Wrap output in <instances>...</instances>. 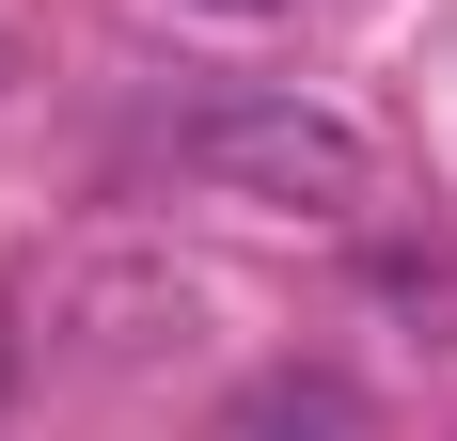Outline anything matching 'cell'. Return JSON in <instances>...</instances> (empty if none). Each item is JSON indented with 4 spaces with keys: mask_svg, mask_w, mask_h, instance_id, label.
I'll return each mask as SVG.
<instances>
[{
    "mask_svg": "<svg viewBox=\"0 0 457 441\" xmlns=\"http://www.w3.org/2000/svg\"><path fill=\"white\" fill-rule=\"evenodd\" d=\"M174 158H189V189H221V205H253V220H316V237H363L378 220V142L347 127L331 95H300V79L205 95L174 127Z\"/></svg>",
    "mask_w": 457,
    "mask_h": 441,
    "instance_id": "1",
    "label": "cell"
},
{
    "mask_svg": "<svg viewBox=\"0 0 457 441\" xmlns=\"http://www.w3.org/2000/svg\"><path fill=\"white\" fill-rule=\"evenodd\" d=\"M205 284L189 268H158V253H111V268H79L63 284V362H95V379H158V362H189L205 347Z\"/></svg>",
    "mask_w": 457,
    "mask_h": 441,
    "instance_id": "2",
    "label": "cell"
},
{
    "mask_svg": "<svg viewBox=\"0 0 457 441\" xmlns=\"http://www.w3.org/2000/svg\"><path fill=\"white\" fill-rule=\"evenodd\" d=\"M363 300L411 331V347H457V237H378L363 253Z\"/></svg>",
    "mask_w": 457,
    "mask_h": 441,
    "instance_id": "3",
    "label": "cell"
},
{
    "mask_svg": "<svg viewBox=\"0 0 457 441\" xmlns=\"http://www.w3.org/2000/svg\"><path fill=\"white\" fill-rule=\"evenodd\" d=\"M221 441H363V395H347V379H316V362H284V379H253V395H237Z\"/></svg>",
    "mask_w": 457,
    "mask_h": 441,
    "instance_id": "4",
    "label": "cell"
},
{
    "mask_svg": "<svg viewBox=\"0 0 457 441\" xmlns=\"http://www.w3.org/2000/svg\"><path fill=\"white\" fill-rule=\"evenodd\" d=\"M189 16H221V32H300V16H331V0H189Z\"/></svg>",
    "mask_w": 457,
    "mask_h": 441,
    "instance_id": "5",
    "label": "cell"
}]
</instances>
